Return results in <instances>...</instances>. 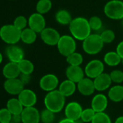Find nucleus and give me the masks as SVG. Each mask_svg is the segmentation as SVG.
<instances>
[{"instance_id": "41", "label": "nucleus", "mask_w": 123, "mask_h": 123, "mask_svg": "<svg viewBox=\"0 0 123 123\" xmlns=\"http://www.w3.org/2000/svg\"><path fill=\"white\" fill-rule=\"evenodd\" d=\"M58 123H76L75 121L74 120H72L70 119H68V118H65V119H61Z\"/></svg>"}, {"instance_id": "31", "label": "nucleus", "mask_w": 123, "mask_h": 123, "mask_svg": "<svg viewBox=\"0 0 123 123\" xmlns=\"http://www.w3.org/2000/svg\"><path fill=\"white\" fill-rule=\"evenodd\" d=\"M100 36L104 44H108L112 43L115 39V33L112 30L106 29L101 32Z\"/></svg>"}, {"instance_id": "47", "label": "nucleus", "mask_w": 123, "mask_h": 123, "mask_svg": "<svg viewBox=\"0 0 123 123\" xmlns=\"http://www.w3.org/2000/svg\"><path fill=\"white\" fill-rule=\"evenodd\" d=\"M10 123H13V122H10Z\"/></svg>"}, {"instance_id": "39", "label": "nucleus", "mask_w": 123, "mask_h": 123, "mask_svg": "<svg viewBox=\"0 0 123 123\" xmlns=\"http://www.w3.org/2000/svg\"><path fill=\"white\" fill-rule=\"evenodd\" d=\"M116 51L120 56V57L122 59L123 58V41H120L117 44V48H116Z\"/></svg>"}, {"instance_id": "6", "label": "nucleus", "mask_w": 123, "mask_h": 123, "mask_svg": "<svg viewBox=\"0 0 123 123\" xmlns=\"http://www.w3.org/2000/svg\"><path fill=\"white\" fill-rule=\"evenodd\" d=\"M56 47L59 53L61 55L67 57L70 54L76 51V40L71 35L61 36L56 44Z\"/></svg>"}, {"instance_id": "22", "label": "nucleus", "mask_w": 123, "mask_h": 123, "mask_svg": "<svg viewBox=\"0 0 123 123\" xmlns=\"http://www.w3.org/2000/svg\"><path fill=\"white\" fill-rule=\"evenodd\" d=\"M108 98L113 102L118 103L123 100V86L117 84L109 88Z\"/></svg>"}, {"instance_id": "11", "label": "nucleus", "mask_w": 123, "mask_h": 123, "mask_svg": "<svg viewBox=\"0 0 123 123\" xmlns=\"http://www.w3.org/2000/svg\"><path fill=\"white\" fill-rule=\"evenodd\" d=\"M21 118L22 123H39L41 121L40 112L34 106L24 107Z\"/></svg>"}, {"instance_id": "2", "label": "nucleus", "mask_w": 123, "mask_h": 123, "mask_svg": "<svg viewBox=\"0 0 123 123\" xmlns=\"http://www.w3.org/2000/svg\"><path fill=\"white\" fill-rule=\"evenodd\" d=\"M65 98L58 89L47 92L43 100L45 107L55 114L59 113L65 107Z\"/></svg>"}, {"instance_id": "27", "label": "nucleus", "mask_w": 123, "mask_h": 123, "mask_svg": "<svg viewBox=\"0 0 123 123\" xmlns=\"http://www.w3.org/2000/svg\"><path fill=\"white\" fill-rule=\"evenodd\" d=\"M19 68L20 70V73L22 74H27V75H31L33 72L34 71V65L31 61L23 59L18 63Z\"/></svg>"}, {"instance_id": "30", "label": "nucleus", "mask_w": 123, "mask_h": 123, "mask_svg": "<svg viewBox=\"0 0 123 123\" xmlns=\"http://www.w3.org/2000/svg\"><path fill=\"white\" fill-rule=\"evenodd\" d=\"M91 123H111V120L110 117L104 111L96 112Z\"/></svg>"}, {"instance_id": "3", "label": "nucleus", "mask_w": 123, "mask_h": 123, "mask_svg": "<svg viewBox=\"0 0 123 123\" xmlns=\"http://www.w3.org/2000/svg\"><path fill=\"white\" fill-rule=\"evenodd\" d=\"M104 42L100 34L91 33L85 40L83 41V50L89 55H96L101 52L104 47Z\"/></svg>"}, {"instance_id": "12", "label": "nucleus", "mask_w": 123, "mask_h": 123, "mask_svg": "<svg viewBox=\"0 0 123 123\" xmlns=\"http://www.w3.org/2000/svg\"><path fill=\"white\" fill-rule=\"evenodd\" d=\"M25 85L18 78L7 79L4 83V88L11 95H18L23 89Z\"/></svg>"}, {"instance_id": "48", "label": "nucleus", "mask_w": 123, "mask_h": 123, "mask_svg": "<svg viewBox=\"0 0 123 123\" xmlns=\"http://www.w3.org/2000/svg\"><path fill=\"white\" fill-rule=\"evenodd\" d=\"M11 1H14V0H11Z\"/></svg>"}, {"instance_id": "1", "label": "nucleus", "mask_w": 123, "mask_h": 123, "mask_svg": "<svg viewBox=\"0 0 123 123\" xmlns=\"http://www.w3.org/2000/svg\"><path fill=\"white\" fill-rule=\"evenodd\" d=\"M70 35L76 40L83 41L91 34V28L88 20L83 17L73 18L69 25Z\"/></svg>"}, {"instance_id": "16", "label": "nucleus", "mask_w": 123, "mask_h": 123, "mask_svg": "<svg viewBox=\"0 0 123 123\" xmlns=\"http://www.w3.org/2000/svg\"><path fill=\"white\" fill-rule=\"evenodd\" d=\"M24 107L34 106L37 102V96L34 91L31 89H23L19 94L18 98Z\"/></svg>"}, {"instance_id": "36", "label": "nucleus", "mask_w": 123, "mask_h": 123, "mask_svg": "<svg viewBox=\"0 0 123 123\" xmlns=\"http://www.w3.org/2000/svg\"><path fill=\"white\" fill-rule=\"evenodd\" d=\"M110 77L112 83L120 84L123 82V72L120 70H114L110 73Z\"/></svg>"}, {"instance_id": "38", "label": "nucleus", "mask_w": 123, "mask_h": 123, "mask_svg": "<svg viewBox=\"0 0 123 123\" xmlns=\"http://www.w3.org/2000/svg\"><path fill=\"white\" fill-rule=\"evenodd\" d=\"M20 79L21 80V81L23 83L24 85H26L28 83H29V82L31 81V75H27V74H20L19 76Z\"/></svg>"}, {"instance_id": "14", "label": "nucleus", "mask_w": 123, "mask_h": 123, "mask_svg": "<svg viewBox=\"0 0 123 123\" xmlns=\"http://www.w3.org/2000/svg\"><path fill=\"white\" fill-rule=\"evenodd\" d=\"M77 89L78 92L84 96H91L96 91L93 80L88 77L83 78L77 83Z\"/></svg>"}, {"instance_id": "20", "label": "nucleus", "mask_w": 123, "mask_h": 123, "mask_svg": "<svg viewBox=\"0 0 123 123\" xmlns=\"http://www.w3.org/2000/svg\"><path fill=\"white\" fill-rule=\"evenodd\" d=\"M2 74L7 79L18 78L21 74L18 63L13 62H10L7 63L3 68Z\"/></svg>"}, {"instance_id": "18", "label": "nucleus", "mask_w": 123, "mask_h": 123, "mask_svg": "<svg viewBox=\"0 0 123 123\" xmlns=\"http://www.w3.org/2000/svg\"><path fill=\"white\" fill-rule=\"evenodd\" d=\"M108 106V96L103 93L96 94L91 103V107L95 111V112L104 111Z\"/></svg>"}, {"instance_id": "9", "label": "nucleus", "mask_w": 123, "mask_h": 123, "mask_svg": "<svg viewBox=\"0 0 123 123\" xmlns=\"http://www.w3.org/2000/svg\"><path fill=\"white\" fill-rule=\"evenodd\" d=\"M59 78L54 74H46L43 75L39 80L40 88L46 92H49L56 90L59 87Z\"/></svg>"}, {"instance_id": "21", "label": "nucleus", "mask_w": 123, "mask_h": 123, "mask_svg": "<svg viewBox=\"0 0 123 123\" xmlns=\"http://www.w3.org/2000/svg\"><path fill=\"white\" fill-rule=\"evenodd\" d=\"M77 89V83H74L73 81L66 79L63 80L59 85L58 90L62 93L65 97H69L73 96Z\"/></svg>"}, {"instance_id": "5", "label": "nucleus", "mask_w": 123, "mask_h": 123, "mask_svg": "<svg viewBox=\"0 0 123 123\" xmlns=\"http://www.w3.org/2000/svg\"><path fill=\"white\" fill-rule=\"evenodd\" d=\"M104 15L109 19L121 20L123 18V2L122 0H110L104 7Z\"/></svg>"}, {"instance_id": "42", "label": "nucleus", "mask_w": 123, "mask_h": 123, "mask_svg": "<svg viewBox=\"0 0 123 123\" xmlns=\"http://www.w3.org/2000/svg\"><path fill=\"white\" fill-rule=\"evenodd\" d=\"M114 123H123V116H120V117H117L115 119Z\"/></svg>"}, {"instance_id": "34", "label": "nucleus", "mask_w": 123, "mask_h": 123, "mask_svg": "<svg viewBox=\"0 0 123 123\" xmlns=\"http://www.w3.org/2000/svg\"><path fill=\"white\" fill-rule=\"evenodd\" d=\"M96 112L91 107V108H87L83 110L82 114H81V117L80 119L85 122V123H88V122H91L94 115H95Z\"/></svg>"}, {"instance_id": "24", "label": "nucleus", "mask_w": 123, "mask_h": 123, "mask_svg": "<svg viewBox=\"0 0 123 123\" xmlns=\"http://www.w3.org/2000/svg\"><path fill=\"white\" fill-rule=\"evenodd\" d=\"M73 19L70 12L67 10H59L55 14V20L61 25H69Z\"/></svg>"}, {"instance_id": "40", "label": "nucleus", "mask_w": 123, "mask_h": 123, "mask_svg": "<svg viewBox=\"0 0 123 123\" xmlns=\"http://www.w3.org/2000/svg\"><path fill=\"white\" fill-rule=\"evenodd\" d=\"M11 122L13 123H20L22 122L21 114H12Z\"/></svg>"}, {"instance_id": "49", "label": "nucleus", "mask_w": 123, "mask_h": 123, "mask_svg": "<svg viewBox=\"0 0 123 123\" xmlns=\"http://www.w3.org/2000/svg\"><path fill=\"white\" fill-rule=\"evenodd\" d=\"M51 123H54V122H51Z\"/></svg>"}, {"instance_id": "17", "label": "nucleus", "mask_w": 123, "mask_h": 123, "mask_svg": "<svg viewBox=\"0 0 123 123\" xmlns=\"http://www.w3.org/2000/svg\"><path fill=\"white\" fill-rule=\"evenodd\" d=\"M93 83H94L96 91L99 92H103L111 87L112 80L111 79L109 74L103 73L93 79Z\"/></svg>"}, {"instance_id": "26", "label": "nucleus", "mask_w": 123, "mask_h": 123, "mask_svg": "<svg viewBox=\"0 0 123 123\" xmlns=\"http://www.w3.org/2000/svg\"><path fill=\"white\" fill-rule=\"evenodd\" d=\"M37 38V33L31 28H25L21 31V41L25 44L33 43Z\"/></svg>"}, {"instance_id": "46", "label": "nucleus", "mask_w": 123, "mask_h": 123, "mask_svg": "<svg viewBox=\"0 0 123 123\" xmlns=\"http://www.w3.org/2000/svg\"><path fill=\"white\" fill-rule=\"evenodd\" d=\"M121 64H122V65H123V58L122 59V61H121Z\"/></svg>"}, {"instance_id": "19", "label": "nucleus", "mask_w": 123, "mask_h": 123, "mask_svg": "<svg viewBox=\"0 0 123 123\" xmlns=\"http://www.w3.org/2000/svg\"><path fill=\"white\" fill-rule=\"evenodd\" d=\"M67 79L78 83L83 78H85V71L80 66L69 65L65 71Z\"/></svg>"}, {"instance_id": "23", "label": "nucleus", "mask_w": 123, "mask_h": 123, "mask_svg": "<svg viewBox=\"0 0 123 123\" xmlns=\"http://www.w3.org/2000/svg\"><path fill=\"white\" fill-rule=\"evenodd\" d=\"M122 58L115 51H108L105 54L104 56V62L109 67H117L121 64Z\"/></svg>"}, {"instance_id": "15", "label": "nucleus", "mask_w": 123, "mask_h": 123, "mask_svg": "<svg viewBox=\"0 0 123 123\" xmlns=\"http://www.w3.org/2000/svg\"><path fill=\"white\" fill-rule=\"evenodd\" d=\"M6 55L10 62L19 63L24 59V51L22 48L17 46L16 44H10L7 46L5 50Z\"/></svg>"}, {"instance_id": "29", "label": "nucleus", "mask_w": 123, "mask_h": 123, "mask_svg": "<svg viewBox=\"0 0 123 123\" xmlns=\"http://www.w3.org/2000/svg\"><path fill=\"white\" fill-rule=\"evenodd\" d=\"M66 61L69 65L80 66L83 62V56L80 53L75 51L66 57Z\"/></svg>"}, {"instance_id": "10", "label": "nucleus", "mask_w": 123, "mask_h": 123, "mask_svg": "<svg viewBox=\"0 0 123 123\" xmlns=\"http://www.w3.org/2000/svg\"><path fill=\"white\" fill-rule=\"evenodd\" d=\"M28 27L37 33H40L46 28V20L43 15L38 12L33 13L28 19Z\"/></svg>"}, {"instance_id": "8", "label": "nucleus", "mask_w": 123, "mask_h": 123, "mask_svg": "<svg viewBox=\"0 0 123 123\" xmlns=\"http://www.w3.org/2000/svg\"><path fill=\"white\" fill-rule=\"evenodd\" d=\"M40 36L42 41L48 46H56L61 36L59 33L53 28H45L41 33Z\"/></svg>"}, {"instance_id": "33", "label": "nucleus", "mask_w": 123, "mask_h": 123, "mask_svg": "<svg viewBox=\"0 0 123 123\" xmlns=\"http://www.w3.org/2000/svg\"><path fill=\"white\" fill-rule=\"evenodd\" d=\"M89 25L92 31H98L101 29L103 25V22L101 19L98 16H92L88 19Z\"/></svg>"}, {"instance_id": "13", "label": "nucleus", "mask_w": 123, "mask_h": 123, "mask_svg": "<svg viewBox=\"0 0 123 123\" xmlns=\"http://www.w3.org/2000/svg\"><path fill=\"white\" fill-rule=\"evenodd\" d=\"M83 109L82 106L77 101H71L65 107V114L66 118L72 120H77L80 118Z\"/></svg>"}, {"instance_id": "28", "label": "nucleus", "mask_w": 123, "mask_h": 123, "mask_svg": "<svg viewBox=\"0 0 123 123\" xmlns=\"http://www.w3.org/2000/svg\"><path fill=\"white\" fill-rule=\"evenodd\" d=\"M52 7V2L51 0H38L36 5V12L44 15L48 13Z\"/></svg>"}, {"instance_id": "44", "label": "nucleus", "mask_w": 123, "mask_h": 123, "mask_svg": "<svg viewBox=\"0 0 123 123\" xmlns=\"http://www.w3.org/2000/svg\"><path fill=\"white\" fill-rule=\"evenodd\" d=\"M2 60H3V56H2V53L0 52V65H1V63L2 62Z\"/></svg>"}, {"instance_id": "43", "label": "nucleus", "mask_w": 123, "mask_h": 123, "mask_svg": "<svg viewBox=\"0 0 123 123\" xmlns=\"http://www.w3.org/2000/svg\"><path fill=\"white\" fill-rule=\"evenodd\" d=\"M75 122H76V123H85L80 118L78 119H77V120H75Z\"/></svg>"}, {"instance_id": "25", "label": "nucleus", "mask_w": 123, "mask_h": 123, "mask_svg": "<svg viewBox=\"0 0 123 123\" xmlns=\"http://www.w3.org/2000/svg\"><path fill=\"white\" fill-rule=\"evenodd\" d=\"M7 109L12 113V114H21L24 109L23 105L18 98H10L7 103Z\"/></svg>"}, {"instance_id": "37", "label": "nucleus", "mask_w": 123, "mask_h": 123, "mask_svg": "<svg viewBox=\"0 0 123 123\" xmlns=\"http://www.w3.org/2000/svg\"><path fill=\"white\" fill-rule=\"evenodd\" d=\"M12 116V113L7 108L1 109H0V123L11 122Z\"/></svg>"}, {"instance_id": "45", "label": "nucleus", "mask_w": 123, "mask_h": 123, "mask_svg": "<svg viewBox=\"0 0 123 123\" xmlns=\"http://www.w3.org/2000/svg\"><path fill=\"white\" fill-rule=\"evenodd\" d=\"M120 21H121V26H122V27L123 28V18H122V20H121Z\"/></svg>"}, {"instance_id": "35", "label": "nucleus", "mask_w": 123, "mask_h": 123, "mask_svg": "<svg viewBox=\"0 0 123 123\" xmlns=\"http://www.w3.org/2000/svg\"><path fill=\"white\" fill-rule=\"evenodd\" d=\"M13 25L17 28L22 31V30L25 29L27 27V25H28V20L26 19V18L25 16L20 15V16H18L14 20Z\"/></svg>"}, {"instance_id": "4", "label": "nucleus", "mask_w": 123, "mask_h": 123, "mask_svg": "<svg viewBox=\"0 0 123 123\" xmlns=\"http://www.w3.org/2000/svg\"><path fill=\"white\" fill-rule=\"evenodd\" d=\"M21 31L13 24L5 25L0 28V38L8 45L16 44L21 40Z\"/></svg>"}, {"instance_id": "7", "label": "nucleus", "mask_w": 123, "mask_h": 123, "mask_svg": "<svg viewBox=\"0 0 123 123\" xmlns=\"http://www.w3.org/2000/svg\"><path fill=\"white\" fill-rule=\"evenodd\" d=\"M104 62L99 59H93L86 65L84 68L85 74L86 77L91 79H94L99 75L104 73Z\"/></svg>"}, {"instance_id": "32", "label": "nucleus", "mask_w": 123, "mask_h": 123, "mask_svg": "<svg viewBox=\"0 0 123 123\" xmlns=\"http://www.w3.org/2000/svg\"><path fill=\"white\" fill-rule=\"evenodd\" d=\"M54 114L55 113H54L51 110L46 108L45 109H43L40 113L41 121L43 123H51V122H53V121L55 118Z\"/></svg>"}]
</instances>
